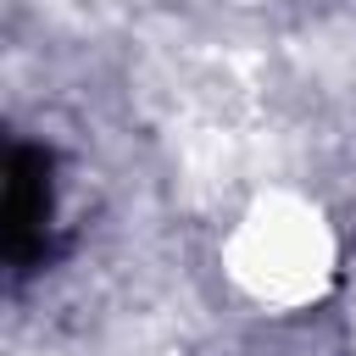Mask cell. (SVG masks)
Instances as JSON below:
<instances>
[{
  "label": "cell",
  "instance_id": "obj_1",
  "mask_svg": "<svg viewBox=\"0 0 356 356\" xmlns=\"http://www.w3.org/2000/svg\"><path fill=\"white\" fill-rule=\"evenodd\" d=\"M334 267H339V239L328 211L284 184L250 195L222 239L228 284L261 312L317 306L334 284Z\"/></svg>",
  "mask_w": 356,
  "mask_h": 356
}]
</instances>
